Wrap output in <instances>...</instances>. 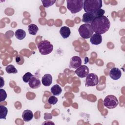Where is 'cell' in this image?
<instances>
[{
	"label": "cell",
	"mask_w": 125,
	"mask_h": 125,
	"mask_svg": "<svg viewBox=\"0 0 125 125\" xmlns=\"http://www.w3.org/2000/svg\"><path fill=\"white\" fill-rule=\"evenodd\" d=\"M0 102H3L7 98V93L6 91L3 89H0Z\"/></svg>",
	"instance_id": "cell-25"
},
{
	"label": "cell",
	"mask_w": 125,
	"mask_h": 125,
	"mask_svg": "<svg viewBox=\"0 0 125 125\" xmlns=\"http://www.w3.org/2000/svg\"><path fill=\"white\" fill-rule=\"evenodd\" d=\"M90 42L91 44L94 45H98L101 44L102 42V35L97 33L93 34L90 38Z\"/></svg>",
	"instance_id": "cell-12"
},
{
	"label": "cell",
	"mask_w": 125,
	"mask_h": 125,
	"mask_svg": "<svg viewBox=\"0 0 125 125\" xmlns=\"http://www.w3.org/2000/svg\"><path fill=\"white\" fill-rule=\"evenodd\" d=\"M15 61L18 64L21 65L24 63V58L21 55H19L16 57Z\"/></svg>",
	"instance_id": "cell-24"
},
{
	"label": "cell",
	"mask_w": 125,
	"mask_h": 125,
	"mask_svg": "<svg viewBox=\"0 0 125 125\" xmlns=\"http://www.w3.org/2000/svg\"><path fill=\"white\" fill-rule=\"evenodd\" d=\"M38 48L40 53L43 55H46L50 54L53 49V45L47 40L41 41L37 44Z\"/></svg>",
	"instance_id": "cell-4"
},
{
	"label": "cell",
	"mask_w": 125,
	"mask_h": 125,
	"mask_svg": "<svg viewBox=\"0 0 125 125\" xmlns=\"http://www.w3.org/2000/svg\"><path fill=\"white\" fill-rule=\"evenodd\" d=\"M80 36L84 39L90 38L93 34V30L90 24L84 23L81 25L78 29Z\"/></svg>",
	"instance_id": "cell-5"
},
{
	"label": "cell",
	"mask_w": 125,
	"mask_h": 125,
	"mask_svg": "<svg viewBox=\"0 0 125 125\" xmlns=\"http://www.w3.org/2000/svg\"><path fill=\"white\" fill-rule=\"evenodd\" d=\"M34 115L32 111L30 110L26 109L23 111L22 114V118L25 122H29L33 118Z\"/></svg>",
	"instance_id": "cell-15"
},
{
	"label": "cell",
	"mask_w": 125,
	"mask_h": 125,
	"mask_svg": "<svg viewBox=\"0 0 125 125\" xmlns=\"http://www.w3.org/2000/svg\"><path fill=\"white\" fill-rule=\"evenodd\" d=\"M102 0H84L83 8L86 13H94L102 7Z\"/></svg>",
	"instance_id": "cell-2"
},
{
	"label": "cell",
	"mask_w": 125,
	"mask_h": 125,
	"mask_svg": "<svg viewBox=\"0 0 125 125\" xmlns=\"http://www.w3.org/2000/svg\"><path fill=\"white\" fill-rule=\"evenodd\" d=\"M82 64V60L80 57L73 56L70 60L69 67L70 68L77 69Z\"/></svg>",
	"instance_id": "cell-9"
},
{
	"label": "cell",
	"mask_w": 125,
	"mask_h": 125,
	"mask_svg": "<svg viewBox=\"0 0 125 125\" xmlns=\"http://www.w3.org/2000/svg\"><path fill=\"white\" fill-rule=\"evenodd\" d=\"M0 79H1V85H0V88L2 87L4 84V80L3 79V78L2 77H0Z\"/></svg>",
	"instance_id": "cell-28"
},
{
	"label": "cell",
	"mask_w": 125,
	"mask_h": 125,
	"mask_svg": "<svg viewBox=\"0 0 125 125\" xmlns=\"http://www.w3.org/2000/svg\"><path fill=\"white\" fill-rule=\"evenodd\" d=\"M89 70L87 66L84 65H81L76 69L75 71L76 74L80 78H84L89 74Z\"/></svg>",
	"instance_id": "cell-8"
},
{
	"label": "cell",
	"mask_w": 125,
	"mask_h": 125,
	"mask_svg": "<svg viewBox=\"0 0 125 125\" xmlns=\"http://www.w3.org/2000/svg\"><path fill=\"white\" fill-rule=\"evenodd\" d=\"M5 70L6 72L8 74H16L18 73V70L16 67L12 64H9L7 65L5 68Z\"/></svg>",
	"instance_id": "cell-21"
},
{
	"label": "cell",
	"mask_w": 125,
	"mask_h": 125,
	"mask_svg": "<svg viewBox=\"0 0 125 125\" xmlns=\"http://www.w3.org/2000/svg\"><path fill=\"white\" fill-rule=\"evenodd\" d=\"M95 16L94 13H85L83 16V19L82 21L87 24H91L92 22L95 19Z\"/></svg>",
	"instance_id": "cell-11"
},
{
	"label": "cell",
	"mask_w": 125,
	"mask_h": 125,
	"mask_svg": "<svg viewBox=\"0 0 125 125\" xmlns=\"http://www.w3.org/2000/svg\"><path fill=\"white\" fill-rule=\"evenodd\" d=\"M92 28L95 33L103 34L110 28V22L105 16L95 17L91 24Z\"/></svg>",
	"instance_id": "cell-1"
},
{
	"label": "cell",
	"mask_w": 125,
	"mask_h": 125,
	"mask_svg": "<svg viewBox=\"0 0 125 125\" xmlns=\"http://www.w3.org/2000/svg\"><path fill=\"white\" fill-rule=\"evenodd\" d=\"M43 6L47 8L49 6H52L53 5L56 1V0H41Z\"/></svg>",
	"instance_id": "cell-22"
},
{
	"label": "cell",
	"mask_w": 125,
	"mask_h": 125,
	"mask_svg": "<svg viewBox=\"0 0 125 125\" xmlns=\"http://www.w3.org/2000/svg\"><path fill=\"white\" fill-rule=\"evenodd\" d=\"M105 13V11L104 9H100L98 10H97L96 12H95L94 14L95 16V17H101L102 16H104V14Z\"/></svg>",
	"instance_id": "cell-27"
},
{
	"label": "cell",
	"mask_w": 125,
	"mask_h": 125,
	"mask_svg": "<svg viewBox=\"0 0 125 125\" xmlns=\"http://www.w3.org/2000/svg\"><path fill=\"white\" fill-rule=\"evenodd\" d=\"M99 83V78L98 76L94 73H89L85 78V86L87 87L94 86Z\"/></svg>",
	"instance_id": "cell-7"
},
{
	"label": "cell",
	"mask_w": 125,
	"mask_h": 125,
	"mask_svg": "<svg viewBox=\"0 0 125 125\" xmlns=\"http://www.w3.org/2000/svg\"><path fill=\"white\" fill-rule=\"evenodd\" d=\"M15 36L19 40H23L26 36V32L21 29L17 30L15 32Z\"/></svg>",
	"instance_id": "cell-18"
},
{
	"label": "cell",
	"mask_w": 125,
	"mask_h": 125,
	"mask_svg": "<svg viewBox=\"0 0 125 125\" xmlns=\"http://www.w3.org/2000/svg\"><path fill=\"white\" fill-rule=\"evenodd\" d=\"M34 76L30 73V72H26L23 76H22V80L25 83H28L30 79L33 77Z\"/></svg>",
	"instance_id": "cell-23"
},
{
	"label": "cell",
	"mask_w": 125,
	"mask_h": 125,
	"mask_svg": "<svg viewBox=\"0 0 125 125\" xmlns=\"http://www.w3.org/2000/svg\"><path fill=\"white\" fill-rule=\"evenodd\" d=\"M42 83L45 86H49L52 83V77L51 74H45L42 78Z\"/></svg>",
	"instance_id": "cell-14"
},
{
	"label": "cell",
	"mask_w": 125,
	"mask_h": 125,
	"mask_svg": "<svg viewBox=\"0 0 125 125\" xmlns=\"http://www.w3.org/2000/svg\"><path fill=\"white\" fill-rule=\"evenodd\" d=\"M58 102V99L55 96H51L48 99V102L50 104H55Z\"/></svg>",
	"instance_id": "cell-26"
},
{
	"label": "cell",
	"mask_w": 125,
	"mask_h": 125,
	"mask_svg": "<svg viewBox=\"0 0 125 125\" xmlns=\"http://www.w3.org/2000/svg\"><path fill=\"white\" fill-rule=\"evenodd\" d=\"M28 84L29 86L31 88L36 89V88H38L41 86V83L40 80L38 78L33 76L30 79L28 82Z\"/></svg>",
	"instance_id": "cell-13"
},
{
	"label": "cell",
	"mask_w": 125,
	"mask_h": 125,
	"mask_svg": "<svg viewBox=\"0 0 125 125\" xmlns=\"http://www.w3.org/2000/svg\"><path fill=\"white\" fill-rule=\"evenodd\" d=\"M28 30L29 33L32 35H35L37 34L39 28L38 26L34 24H30L28 26Z\"/></svg>",
	"instance_id": "cell-19"
},
{
	"label": "cell",
	"mask_w": 125,
	"mask_h": 125,
	"mask_svg": "<svg viewBox=\"0 0 125 125\" xmlns=\"http://www.w3.org/2000/svg\"><path fill=\"white\" fill-rule=\"evenodd\" d=\"M60 33L63 39H66L69 37L71 34V31L68 27L64 26L61 28L60 30Z\"/></svg>",
	"instance_id": "cell-16"
},
{
	"label": "cell",
	"mask_w": 125,
	"mask_h": 125,
	"mask_svg": "<svg viewBox=\"0 0 125 125\" xmlns=\"http://www.w3.org/2000/svg\"><path fill=\"white\" fill-rule=\"evenodd\" d=\"M8 113V109L6 107L3 105H0V119H6Z\"/></svg>",
	"instance_id": "cell-20"
},
{
	"label": "cell",
	"mask_w": 125,
	"mask_h": 125,
	"mask_svg": "<svg viewBox=\"0 0 125 125\" xmlns=\"http://www.w3.org/2000/svg\"><path fill=\"white\" fill-rule=\"evenodd\" d=\"M67 8L72 14H76L82 10L83 0H67Z\"/></svg>",
	"instance_id": "cell-3"
},
{
	"label": "cell",
	"mask_w": 125,
	"mask_h": 125,
	"mask_svg": "<svg viewBox=\"0 0 125 125\" xmlns=\"http://www.w3.org/2000/svg\"><path fill=\"white\" fill-rule=\"evenodd\" d=\"M50 91L52 94H53L54 96H59L61 94L62 89L58 84H55L52 86L50 89Z\"/></svg>",
	"instance_id": "cell-17"
},
{
	"label": "cell",
	"mask_w": 125,
	"mask_h": 125,
	"mask_svg": "<svg viewBox=\"0 0 125 125\" xmlns=\"http://www.w3.org/2000/svg\"><path fill=\"white\" fill-rule=\"evenodd\" d=\"M121 70L118 67L112 68L109 72L110 77L114 80H117L121 78Z\"/></svg>",
	"instance_id": "cell-10"
},
{
	"label": "cell",
	"mask_w": 125,
	"mask_h": 125,
	"mask_svg": "<svg viewBox=\"0 0 125 125\" xmlns=\"http://www.w3.org/2000/svg\"><path fill=\"white\" fill-rule=\"evenodd\" d=\"M103 104L107 108L113 109L119 104V101L115 96L109 95L105 97Z\"/></svg>",
	"instance_id": "cell-6"
}]
</instances>
